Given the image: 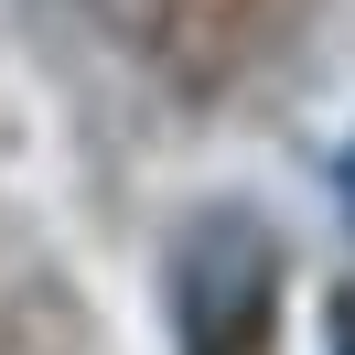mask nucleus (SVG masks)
Instances as JSON below:
<instances>
[{
    "label": "nucleus",
    "instance_id": "f257e3e1",
    "mask_svg": "<svg viewBox=\"0 0 355 355\" xmlns=\"http://www.w3.org/2000/svg\"><path fill=\"white\" fill-rule=\"evenodd\" d=\"M280 291V248H269L259 216H194L183 237V269H173V302H183V345L194 355H248L259 345V312Z\"/></svg>",
    "mask_w": 355,
    "mask_h": 355
},
{
    "label": "nucleus",
    "instance_id": "f03ea898",
    "mask_svg": "<svg viewBox=\"0 0 355 355\" xmlns=\"http://www.w3.org/2000/svg\"><path fill=\"white\" fill-rule=\"evenodd\" d=\"M345 226H355V162H345Z\"/></svg>",
    "mask_w": 355,
    "mask_h": 355
}]
</instances>
